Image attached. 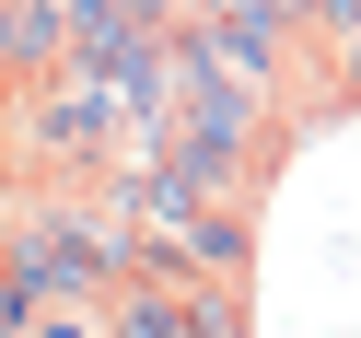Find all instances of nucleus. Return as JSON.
I'll list each match as a JSON object with an SVG mask.
<instances>
[{
    "label": "nucleus",
    "mask_w": 361,
    "mask_h": 338,
    "mask_svg": "<svg viewBox=\"0 0 361 338\" xmlns=\"http://www.w3.org/2000/svg\"><path fill=\"white\" fill-rule=\"evenodd\" d=\"M175 24H187V0H71V47H59V71H94L117 82L128 105L152 94V71H164Z\"/></svg>",
    "instance_id": "obj_1"
}]
</instances>
